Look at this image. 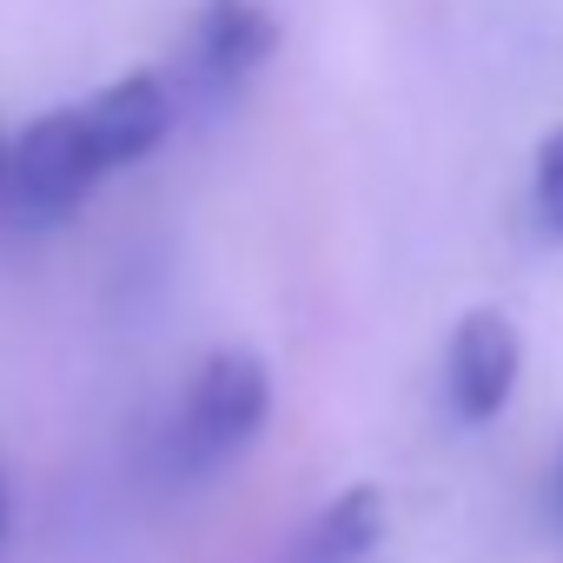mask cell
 <instances>
[{
	"label": "cell",
	"mask_w": 563,
	"mask_h": 563,
	"mask_svg": "<svg viewBox=\"0 0 563 563\" xmlns=\"http://www.w3.org/2000/svg\"><path fill=\"white\" fill-rule=\"evenodd\" d=\"M107 179V166L87 146L80 107H54L41 113L21 140H8V179H0V206H14L21 219H67L87 206V192Z\"/></svg>",
	"instance_id": "1"
},
{
	"label": "cell",
	"mask_w": 563,
	"mask_h": 563,
	"mask_svg": "<svg viewBox=\"0 0 563 563\" xmlns=\"http://www.w3.org/2000/svg\"><path fill=\"white\" fill-rule=\"evenodd\" d=\"M272 418V372L258 352H212L179 405V457L186 464H219L232 451H245Z\"/></svg>",
	"instance_id": "2"
},
{
	"label": "cell",
	"mask_w": 563,
	"mask_h": 563,
	"mask_svg": "<svg viewBox=\"0 0 563 563\" xmlns=\"http://www.w3.org/2000/svg\"><path fill=\"white\" fill-rule=\"evenodd\" d=\"M272 54H278V14L265 8V0H199L192 41H186V67H192L199 87L232 93Z\"/></svg>",
	"instance_id": "3"
},
{
	"label": "cell",
	"mask_w": 563,
	"mask_h": 563,
	"mask_svg": "<svg viewBox=\"0 0 563 563\" xmlns=\"http://www.w3.org/2000/svg\"><path fill=\"white\" fill-rule=\"evenodd\" d=\"M80 126H87V146L107 173L159 153V140L173 133V93L159 74H126L113 87H100L93 100H80Z\"/></svg>",
	"instance_id": "4"
},
{
	"label": "cell",
	"mask_w": 563,
	"mask_h": 563,
	"mask_svg": "<svg viewBox=\"0 0 563 563\" xmlns=\"http://www.w3.org/2000/svg\"><path fill=\"white\" fill-rule=\"evenodd\" d=\"M517 358H523V352H517V325H510L497 306L464 312L457 332H451V358H444L457 418H471V424L497 418V411L510 405V391H517Z\"/></svg>",
	"instance_id": "5"
},
{
	"label": "cell",
	"mask_w": 563,
	"mask_h": 563,
	"mask_svg": "<svg viewBox=\"0 0 563 563\" xmlns=\"http://www.w3.org/2000/svg\"><path fill=\"white\" fill-rule=\"evenodd\" d=\"M378 537H385V490L352 484L312 517V530L299 543V563H358V556H372Z\"/></svg>",
	"instance_id": "6"
},
{
	"label": "cell",
	"mask_w": 563,
	"mask_h": 563,
	"mask_svg": "<svg viewBox=\"0 0 563 563\" xmlns=\"http://www.w3.org/2000/svg\"><path fill=\"white\" fill-rule=\"evenodd\" d=\"M530 199H537V219L550 239H563V126L543 133L537 146V166H530Z\"/></svg>",
	"instance_id": "7"
},
{
	"label": "cell",
	"mask_w": 563,
	"mask_h": 563,
	"mask_svg": "<svg viewBox=\"0 0 563 563\" xmlns=\"http://www.w3.org/2000/svg\"><path fill=\"white\" fill-rule=\"evenodd\" d=\"M0 179H8V133H0Z\"/></svg>",
	"instance_id": "8"
},
{
	"label": "cell",
	"mask_w": 563,
	"mask_h": 563,
	"mask_svg": "<svg viewBox=\"0 0 563 563\" xmlns=\"http://www.w3.org/2000/svg\"><path fill=\"white\" fill-rule=\"evenodd\" d=\"M0 530H8V484H0Z\"/></svg>",
	"instance_id": "9"
}]
</instances>
